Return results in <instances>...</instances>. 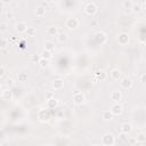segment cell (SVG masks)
Masks as SVG:
<instances>
[{"instance_id": "4316f807", "label": "cell", "mask_w": 146, "mask_h": 146, "mask_svg": "<svg viewBox=\"0 0 146 146\" xmlns=\"http://www.w3.org/2000/svg\"><path fill=\"white\" fill-rule=\"evenodd\" d=\"M133 1H131V0H124L123 1V3H122V6L125 8V9H132V6H133Z\"/></svg>"}, {"instance_id": "4dcf8cb0", "label": "cell", "mask_w": 146, "mask_h": 146, "mask_svg": "<svg viewBox=\"0 0 146 146\" xmlns=\"http://www.w3.org/2000/svg\"><path fill=\"white\" fill-rule=\"evenodd\" d=\"M40 59H41V56H40V55H32V56L30 57V60L33 62V63H39Z\"/></svg>"}, {"instance_id": "277c9868", "label": "cell", "mask_w": 146, "mask_h": 146, "mask_svg": "<svg viewBox=\"0 0 146 146\" xmlns=\"http://www.w3.org/2000/svg\"><path fill=\"white\" fill-rule=\"evenodd\" d=\"M106 78H107V74H106V72L105 71H103V70H97L95 73H94V81L95 82H97V81H105L106 80Z\"/></svg>"}, {"instance_id": "603a6c76", "label": "cell", "mask_w": 146, "mask_h": 146, "mask_svg": "<svg viewBox=\"0 0 146 146\" xmlns=\"http://www.w3.org/2000/svg\"><path fill=\"white\" fill-rule=\"evenodd\" d=\"M40 56H41V58H43V59L50 60L51 57H52V52H51V51H48V50H46V49H43L42 52L40 54Z\"/></svg>"}, {"instance_id": "5bb4252c", "label": "cell", "mask_w": 146, "mask_h": 146, "mask_svg": "<svg viewBox=\"0 0 146 146\" xmlns=\"http://www.w3.org/2000/svg\"><path fill=\"white\" fill-rule=\"evenodd\" d=\"M52 88L55 90H62L64 88V80L58 78V79H55L52 81Z\"/></svg>"}, {"instance_id": "ab89813d", "label": "cell", "mask_w": 146, "mask_h": 146, "mask_svg": "<svg viewBox=\"0 0 146 146\" xmlns=\"http://www.w3.org/2000/svg\"><path fill=\"white\" fill-rule=\"evenodd\" d=\"M144 7H145V9H146V1L144 2Z\"/></svg>"}, {"instance_id": "1f68e13d", "label": "cell", "mask_w": 146, "mask_h": 146, "mask_svg": "<svg viewBox=\"0 0 146 146\" xmlns=\"http://www.w3.org/2000/svg\"><path fill=\"white\" fill-rule=\"evenodd\" d=\"M55 96H54V92L52 91H48V92H46V100H49V99H51V98H54Z\"/></svg>"}, {"instance_id": "d6986e66", "label": "cell", "mask_w": 146, "mask_h": 146, "mask_svg": "<svg viewBox=\"0 0 146 146\" xmlns=\"http://www.w3.org/2000/svg\"><path fill=\"white\" fill-rule=\"evenodd\" d=\"M113 116H114V115H113V113H112L111 110H106V111H103V112H102V117H103V120H105V121L112 120Z\"/></svg>"}, {"instance_id": "836d02e7", "label": "cell", "mask_w": 146, "mask_h": 146, "mask_svg": "<svg viewBox=\"0 0 146 146\" xmlns=\"http://www.w3.org/2000/svg\"><path fill=\"white\" fill-rule=\"evenodd\" d=\"M139 80H140V82L146 83V73H141L140 76H139Z\"/></svg>"}, {"instance_id": "2e32d148", "label": "cell", "mask_w": 146, "mask_h": 146, "mask_svg": "<svg viewBox=\"0 0 146 146\" xmlns=\"http://www.w3.org/2000/svg\"><path fill=\"white\" fill-rule=\"evenodd\" d=\"M1 98L3 100H11L13 99V92L9 89H3L1 92Z\"/></svg>"}, {"instance_id": "f35d334b", "label": "cell", "mask_w": 146, "mask_h": 146, "mask_svg": "<svg viewBox=\"0 0 146 146\" xmlns=\"http://www.w3.org/2000/svg\"><path fill=\"white\" fill-rule=\"evenodd\" d=\"M1 52H2V54H6V52H7V50H6V49H1Z\"/></svg>"}, {"instance_id": "d590c367", "label": "cell", "mask_w": 146, "mask_h": 146, "mask_svg": "<svg viewBox=\"0 0 146 146\" xmlns=\"http://www.w3.org/2000/svg\"><path fill=\"white\" fill-rule=\"evenodd\" d=\"M6 83H7L8 87H13V86H14V80H13L11 78H8L7 81H6Z\"/></svg>"}, {"instance_id": "f546056e", "label": "cell", "mask_w": 146, "mask_h": 146, "mask_svg": "<svg viewBox=\"0 0 146 146\" xmlns=\"http://www.w3.org/2000/svg\"><path fill=\"white\" fill-rule=\"evenodd\" d=\"M8 43H9V40H7L5 36H2V38H1L0 48H1V49H6V48H7V46H8Z\"/></svg>"}, {"instance_id": "44dd1931", "label": "cell", "mask_w": 146, "mask_h": 146, "mask_svg": "<svg viewBox=\"0 0 146 146\" xmlns=\"http://www.w3.org/2000/svg\"><path fill=\"white\" fill-rule=\"evenodd\" d=\"M67 39H68V34H67L66 32H64V31L59 32L58 35H57V40H58V42H60V43H64Z\"/></svg>"}, {"instance_id": "9a60e30c", "label": "cell", "mask_w": 146, "mask_h": 146, "mask_svg": "<svg viewBox=\"0 0 146 146\" xmlns=\"http://www.w3.org/2000/svg\"><path fill=\"white\" fill-rule=\"evenodd\" d=\"M110 74H111V78H112L114 81H117V80H120V79L122 78V72H121L119 68H113Z\"/></svg>"}, {"instance_id": "4fadbf2b", "label": "cell", "mask_w": 146, "mask_h": 146, "mask_svg": "<svg viewBox=\"0 0 146 146\" xmlns=\"http://www.w3.org/2000/svg\"><path fill=\"white\" fill-rule=\"evenodd\" d=\"M120 129H121V132H122L123 135H128V133H130V132L132 131V125H131V123H129V122H123V123L121 124Z\"/></svg>"}, {"instance_id": "5b68a950", "label": "cell", "mask_w": 146, "mask_h": 146, "mask_svg": "<svg viewBox=\"0 0 146 146\" xmlns=\"http://www.w3.org/2000/svg\"><path fill=\"white\" fill-rule=\"evenodd\" d=\"M95 40H96L97 43L104 44V43L107 41V35H106L103 31H98V32H96V34H95Z\"/></svg>"}, {"instance_id": "9c48e42d", "label": "cell", "mask_w": 146, "mask_h": 146, "mask_svg": "<svg viewBox=\"0 0 146 146\" xmlns=\"http://www.w3.org/2000/svg\"><path fill=\"white\" fill-rule=\"evenodd\" d=\"M111 111L113 113V115H121L123 113V106L120 104V103H114L111 107Z\"/></svg>"}, {"instance_id": "cb8c5ba5", "label": "cell", "mask_w": 146, "mask_h": 146, "mask_svg": "<svg viewBox=\"0 0 146 146\" xmlns=\"http://www.w3.org/2000/svg\"><path fill=\"white\" fill-rule=\"evenodd\" d=\"M141 9H143L141 3H140V2H135L133 6H132V9H131V10H132L135 14H138V13L141 11Z\"/></svg>"}, {"instance_id": "7402d4cb", "label": "cell", "mask_w": 146, "mask_h": 146, "mask_svg": "<svg viewBox=\"0 0 146 146\" xmlns=\"http://www.w3.org/2000/svg\"><path fill=\"white\" fill-rule=\"evenodd\" d=\"M135 138H136V141L139 143V144H144V143H146V133H144V132H139V133H137Z\"/></svg>"}, {"instance_id": "d4e9b609", "label": "cell", "mask_w": 146, "mask_h": 146, "mask_svg": "<svg viewBox=\"0 0 146 146\" xmlns=\"http://www.w3.org/2000/svg\"><path fill=\"white\" fill-rule=\"evenodd\" d=\"M27 79H29V76H27V73H24V72H22V73H18V76H17V80H18V82H26L27 81Z\"/></svg>"}, {"instance_id": "60d3db41", "label": "cell", "mask_w": 146, "mask_h": 146, "mask_svg": "<svg viewBox=\"0 0 146 146\" xmlns=\"http://www.w3.org/2000/svg\"><path fill=\"white\" fill-rule=\"evenodd\" d=\"M42 146H50L49 144H44V145H42Z\"/></svg>"}, {"instance_id": "8fae6325", "label": "cell", "mask_w": 146, "mask_h": 146, "mask_svg": "<svg viewBox=\"0 0 146 146\" xmlns=\"http://www.w3.org/2000/svg\"><path fill=\"white\" fill-rule=\"evenodd\" d=\"M122 97L123 95L120 90H114L111 94V100H113L114 103H120V100H122Z\"/></svg>"}, {"instance_id": "3957f363", "label": "cell", "mask_w": 146, "mask_h": 146, "mask_svg": "<svg viewBox=\"0 0 146 146\" xmlns=\"http://www.w3.org/2000/svg\"><path fill=\"white\" fill-rule=\"evenodd\" d=\"M65 25H66L67 29L74 30V29H76L79 26V19L75 18V17H68L66 19V22H65Z\"/></svg>"}, {"instance_id": "ffe728a7", "label": "cell", "mask_w": 146, "mask_h": 146, "mask_svg": "<svg viewBox=\"0 0 146 146\" xmlns=\"http://www.w3.org/2000/svg\"><path fill=\"white\" fill-rule=\"evenodd\" d=\"M34 13H35V15H36L38 17H43V16L46 15V8L39 5V6H38V7L35 8Z\"/></svg>"}, {"instance_id": "7c38bea8", "label": "cell", "mask_w": 146, "mask_h": 146, "mask_svg": "<svg viewBox=\"0 0 146 146\" xmlns=\"http://www.w3.org/2000/svg\"><path fill=\"white\" fill-rule=\"evenodd\" d=\"M121 87L123 89H130L132 87V80L129 76H124L121 79Z\"/></svg>"}, {"instance_id": "484cf974", "label": "cell", "mask_w": 146, "mask_h": 146, "mask_svg": "<svg viewBox=\"0 0 146 146\" xmlns=\"http://www.w3.org/2000/svg\"><path fill=\"white\" fill-rule=\"evenodd\" d=\"M43 46H44V49H46V50L51 51V52H52V50L55 49V44H54V42H51V41H46Z\"/></svg>"}, {"instance_id": "74e56055", "label": "cell", "mask_w": 146, "mask_h": 146, "mask_svg": "<svg viewBox=\"0 0 146 146\" xmlns=\"http://www.w3.org/2000/svg\"><path fill=\"white\" fill-rule=\"evenodd\" d=\"M47 5H48V2H47V1H42V2L40 3V6H42V7H44V8L47 7Z\"/></svg>"}, {"instance_id": "f1b7e54d", "label": "cell", "mask_w": 146, "mask_h": 146, "mask_svg": "<svg viewBox=\"0 0 146 146\" xmlns=\"http://www.w3.org/2000/svg\"><path fill=\"white\" fill-rule=\"evenodd\" d=\"M38 64H39V66H40L41 68H46V67H48V65H49V60L41 58V59H40V62H39Z\"/></svg>"}, {"instance_id": "ba28073f", "label": "cell", "mask_w": 146, "mask_h": 146, "mask_svg": "<svg viewBox=\"0 0 146 146\" xmlns=\"http://www.w3.org/2000/svg\"><path fill=\"white\" fill-rule=\"evenodd\" d=\"M129 40H130L129 34L125 33V32H121V33L117 35V41H119V43H120L121 46L128 44V43H129Z\"/></svg>"}, {"instance_id": "8992f818", "label": "cell", "mask_w": 146, "mask_h": 146, "mask_svg": "<svg viewBox=\"0 0 146 146\" xmlns=\"http://www.w3.org/2000/svg\"><path fill=\"white\" fill-rule=\"evenodd\" d=\"M73 102L76 104V105H82L84 102H86V96L83 92H75L73 95Z\"/></svg>"}, {"instance_id": "30bf717a", "label": "cell", "mask_w": 146, "mask_h": 146, "mask_svg": "<svg viewBox=\"0 0 146 146\" xmlns=\"http://www.w3.org/2000/svg\"><path fill=\"white\" fill-rule=\"evenodd\" d=\"M27 29H29V26L25 22H18V23L15 24V30L18 33H26Z\"/></svg>"}, {"instance_id": "6da1fadb", "label": "cell", "mask_w": 146, "mask_h": 146, "mask_svg": "<svg viewBox=\"0 0 146 146\" xmlns=\"http://www.w3.org/2000/svg\"><path fill=\"white\" fill-rule=\"evenodd\" d=\"M114 143H115V137H114L113 133L106 132V133L103 135V137H102V144L104 146H113Z\"/></svg>"}, {"instance_id": "d6a6232c", "label": "cell", "mask_w": 146, "mask_h": 146, "mask_svg": "<svg viewBox=\"0 0 146 146\" xmlns=\"http://www.w3.org/2000/svg\"><path fill=\"white\" fill-rule=\"evenodd\" d=\"M6 74V66L2 64L1 66H0V76H3Z\"/></svg>"}, {"instance_id": "7a4b0ae2", "label": "cell", "mask_w": 146, "mask_h": 146, "mask_svg": "<svg viewBox=\"0 0 146 146\" xmlns=\"http://www.w3.org/2000/svg\"><path fill=\"white\" fill-rule=\"evenodd\" d=\"M97 6H96V3H94V2H88L86 6H84V11H86V14L87 15H90V16H92V15H95L96 13H97Z\"/></svg>"}, {"instance_id": "8d00e7d4", "label": "cell", "mask_w": 146, "mask_h": 146, "mask_svg": "<svg viewBox=\"0 0 146 146\" xmlns=\"http://www.w3.org/2000/svg\"><path fill=\"white\" fill-rule=\"evenodd\" d=\"M13 17H14V15H13L11 11H7V13H6V18H7V19H13Z\"/></svg>"}, {"instance_id": "52a82bcc", "label": "cell", "mask_w": 146, "mask_h": 146, "mask_svg": "<svg viewBox=\"0 0 146 146\" xmlns=\"http://www.w3.org/2000/svg\"><path fill=\"white\" fill-rule=\"evenodd\" d=\"M38 119H39V121H41V122H47L49 119H50V114H49V112H48V110H40L39 112H38Z\"/></svg>"}, {"instance_id": "b9f144b4", "label": "cell", "mask_w": 146, "mask_h": 146, "mask_svg": "<svg viewBox=\"0 0 146 146\" xmlns=\"http://www.w3.org/2000/svg\"><path fill=\"white\" fill-rule=\"evenodd\" d=\"M91 146H99V145H91Z\"/></svg>"}, {"instance_id": "e0dca14e", "label": "cell", "mask_w": 146, "mask_h": 146, "mask_svg": "<svg viewBox=\"0 0 146 146\" xmlns=\"http://www.w3.org/2000/svg\"><path fill=\"white\" fill-rule=\"evenodd\" d=\"M58 27L56 26V25H50V26H48L47 27V34H49V35H55V36H57L58 35Z\"/></svg>"}, {"instance_id": "83f0119b", "label": "cell", "mask_w": 146, "mask_h": 146, "mask_svg": "<svg viewBox=\"0 0 146 146\" xmlns=\"http://www.w3.org/2000/svg\"><path fill=\"white\" fill-rule=\"evenodd\" d=\"M26 34H27L29 36H34V35L36 34V29L33 27V26H29V29H27V31H26Z\"/></svg>"}, {"instance_id": "e575fe53", "label": "cell", "mask_w": 146, "mask_h": 146, "mask_svg": "<svg viewBox=\"0 0 146 146\" xmlns=\"http://www.w3.org/2000/svg\"><path fill=\"white\" fill-rule=\"evenodd\" d=\"M6 30H7V24L3 23V22L0 23V31H1V32H5Z\"/></svg>"}, {"instance_id": "ac0fdd59", "label": "cell", "mask_w": 146, "mask_h": 146, "mask_svg": "<svg viewBox=\"0 0 146 146\" xmlns=\"http://www.w3.org/2000/svg\"><path fill=\"white\" fill-rule=\"evenodd\" d=\"M58 106V99L57 98H51L49 100H47V108L49 110H52V108H56Z\"/></svg>"}]
</instances>
